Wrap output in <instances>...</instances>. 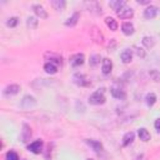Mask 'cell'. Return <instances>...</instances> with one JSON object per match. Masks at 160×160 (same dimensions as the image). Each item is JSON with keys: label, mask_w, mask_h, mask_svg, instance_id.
I'll list each match as a JSON object with an SVG mask.
<instances>
[{"label": "cell", "mask_w": 160, "mask_h": 160, "mask_svg": "<svg viewBox=\"0 0 160 160\" xmlns=\"http://www.w3.org/2000/svg\"><path fill=\"white\" fill-rule=\"evenodd\" d=\"M89 102H90L91 105H101V104H104V102H105V96H104L102 89H101V91L98 90V91L92 92V94L89 96Z\"/></svg>", "instance_id": "6da1fadb"}, {"label": "cell", "mask_w": 160, "mask_h": 160, "mask_svg": "<svg viewBox=\"0 0 160 160\" xmlns=\"http://www.w3.org/2000/svg\"><path fill=\"white\" fill-rule=\"evenodd\" d=\"M90 38L96 44H104V35H102V32L96 26H92L91 28V30H90Z\"/></svg>", "instance_id": "7a4b0ae2"}, {"label": "cell", "mask_w": 160, "mask_h": 160, "mask_svg": "<svg viewBox=\"0 0 160 160\" xmlns=\"http://www.w3.org/2000/svg\"><path fill=\"white\" fill-rule=\"evenodd\" d=\"M72 80L76 85L79 86H90L91 82L90 80H88V78L84 75V74H80V72H76L74 76H72Z\"/></svg>", "instance_id": "3957f363"}, {"label": "cell", "mask_w": 160, "mask_h": 160, "mask_svg": "<svg viewBox=\"0 0 160 160\" xmlns=\"http://www.w3.org/2000/svg\"><path fill=\"white\" fill-rule=\"evenodd\" d=\"M35 105H36V100H35V98L32 95H25L22 98V100L20 101V106L22 109H31Z\"/></svg>", "instance_id": "277c9868"}, {"label": "cell", "mask_w": 160, "mask_h": 160, "mask_svg": "<svg viewBox=\"0 0 160 160\" xmlns=\"http://www.w3.org/2000/svg\"><path fill=\"white\" fill-rule=\"evenodd\" d=\"M116 15L120 18V19H130V18H132L134 16V10L131 9V8H129V6H124V8H121L119 11H116Z\"/></svg>", "instance_id": "5b68a950"}, {"label": "cell", "mask_w": 160, "mask_h": 160, "mask_svg": "<svg viewBox=\"0 0 160 160\" xmlns=\"http://www.w3.org/2000/svg\"><path fill=\"white\" fill-rule=\"evenodd\" d=\"M158 12H159V8L154 6V5H150L144 10V18L145 19H154L158 15Z\"/></svg>", "instance_id": "8992f818"}, {"label": "cell", "mask_w": 160, "mask_h": 160, "mask_svg": "<svg viewBox=\"0 0 160 160\" xmlns=\"http://www.w3.org/2000/svg\"><path fill=\"white\" fill-rule=\"evenodd\" d=\"M28 150L34 152V154H40L42 150V141L41 140H35L31 144L28 145Z\"/></svg>", "instance_id": "52a82bcc"}, {"label": "cell", "mask_w": 160, "mask_h": 160, "mask_svg": "<svg viewBox=\"0 0 160 160\" xmlns=\"http://www.w3.org/2000/svg\"><path fill=\"white\" fill-rule=\"evenodd\" d=\"M84 61H85V56L81 52H78V54H75L70 58V64L72 66H80V65L84 64Z\"/></svg>", "instance_id": "ba28073f"}, {"label": "cell", "mask_w": 160, "mask_h": 160, "mask_svg": "<svg viewBox=\"0 0 160 160\" xmlns=\"http://www.w3.org/2000/svg\"><path fill=\"white\" fill-rule=\"evenodd\" d=\"M85 142H86V144H88L95 152L100 154V152L102 151V144H101L100 141L94 140V139H88V140H85Z\"/></svg>", "instance_id": "9c48e42d"}, {"label": "cell", "mask_w": 160, "mask_h": 160, "mask_svg": "<svg viewBox=\"0 0 160 160\" xmlns=\"http://www.w3.org/2000/svg\"><path fill=\"white\" fill-rule=\"evenodd\" d=\"M19 91H20V86L18 84H11L4 89V95L5 96H12V95H16Z\"/></svg>", "instance_id": "30bf717a"}, {"label": "cell", "mask_w": 160, "mask_h": 160, "mask_svg": "<svg viewBox=\"0 0 160 160\" xmlns=\"http://www.w3.org/2000/svg\"><path fill=\"white\" fill-rule=\"evenodd\" d=\"M110 92H111V95H112L115 99H118V100H125V99H126V92H125L124 90H121V89L111 88V89H110Z\"/></svg>", "instance_id": "8fae6325"}, {"label": "cell", "mask_w": 160, "mask_h": 160, "mask_svg": "<svg viewBox=\"0 0 160 160\" xmlns=\"http://www.w3.org/2000/svg\"><path fill=\"white\" fill-rule=\"evenodd\" d=\"M30 138H31V129H30V126H29V125L24 124V125H22V131H21L20 139H21V141H22V142H26Z\"/></svg>", "instance_id": "7c38bea8"}, {"label": "cell", "mask_w": 160, "mask_h": 160, "mask_svg": "<svg viewBox=\"0 0 160 160\" xmlns=\"http://www.w3.org/2000/svg\"><path fill=\"white\" fill-rule=\"evenodd\" d=\"M121 30H122V32H124L126 36H130V35L134 34L135 28H134V25H132L130 21H126V22H124V24L121 25Z\"/></svg>", "instance_id": "4fadbf2b"}, {"label": "cell", "mask_w": 160, "mask_h": 160, "mask_svg": "<svg viewBox=\"0 0 160 160\" xmlns=\"http://www.w3.org/2000/svg\"><path fill=\"white\" fill-rule=\"evenodd\" d=\"M32 10H34V12H35L40 19H46V18H48V12H46V10H45L41 5H32Z\"/></svg>", "instance_id": "5bb4252c"}, {"label": "cell", "mask_w": 160, "mask_h": 160, "mask_svg": "<svg viewBox=\"0 0 160 160\" xmlns=\"http://www.w3.org/2000/svg\"><path fill=\"white\" fill-rule=\"evenodd\" d=\"M120 58H121V60H122L124 64H129V62L132 60V50L125 49V50L120 54Z\"/></svg>", "instance_id": "9a60e30c"}, {"label": "cell", "mask_w": 160, "mask_h": 160, "mask_svg": "<svg viewBox=\"0 0 160 160\" xmlns=\"http://www.w3.org/2000/svg\"><path fill=\"white\" fill-rule=\"evenodd\" d=\"M102 74H105V75H108V74H110L111 72V69H112V62H111V60L110 59H108V58H105V59H102Z\"/></svg>", "instance_id": "2e32d148"}, {"label": "cell", "mask_w": 160, "mask_h": 160, "mask_svg": "<svg viewBox=\"0 0 160 160\" xmlns=\"http://www.w3.org/2000/svg\"><path fill=\"white\" fill-rule=\"evenodd\" d=\"M109 6H110L112 10L119 11L121 8L125 6V1H124V0H111V1H109Z\"/></svg>", "instance_id": "e0dca14e"}, {"label": "cell", "mask_w": 160, "mask_h": 160, "mask_svg": "<svg viewBox=\"0 0 160 160\" xmlns=\"http://www.w3.org/2000/svg\"><path fill=\"white\" fill-rule=\"evenodd\" d=\"M105 24H106V26L111 30V31H116L118 30V21L114 19V18H110V16H108L106 19H105Z\"/></svg>", "instance_id": "ac0fdd59"}, {"label": "cell", "mask_w": 160, "mask_h": 160, "mask_svg": "<svg viewBox=\"0 0 160 160\" xmlns=\"http://www.w3.org/2000/svg\"><path fill=\"white\" fill-rule=\"evenodd\" d=\"M58 69H59V66L56 65V64H54V62H46L45 65H44V70L48 72V74H56L58 72Z\"/></svg>", "instance_id": "d6986e66"}, {"label": "cell", "mask_w": 160, "mask_h": 160, "mask_svg": "<svg viewBox=\"0 0 160 160\" xmlns=\"http://www.w3.org/2000/svg\"><path fill=\"white\" fill-rule=\"evenodd\" d=\"M79 18H80L79 12H74L72 16H70V18L65 21V25H66V26H75V25L78 24V21H79Z\"/></svg>", "instance_id": "ffe728a7"}, {"label": "cell", "mask_w": 160, "mask_h": 160, "mask_svg": "<svg viewBox=\"0 0 160 160\" xmlns=\"http://www.w3.org/2000/svg\"><path fill=\"white\" fill-rule=\"evenodd\" d=\"M134 138H135V134H134L132 131L126 132V134L124 135V138H122V145H124V146L130 145V144L134 141Z\"/></svg>", "instance_id": "44dd1931"}, {"label": "cell", "mask_w": 160, "mask_h": 160, "mask_svg": "<svg viewBox=\"0 0 160 160\" xmlns=\"http://www.w3.org/2000/svg\"><path fill=\"white\" fill-rule=\"evenodd\" d=\"M138 134H139L140 140H142V141H149L150 140V132L145 128H140L138 130Z\"/></svg>", "instance_id": "7402d4cb"}, {"label": "cell", "mask_w": 160, "mask_h": 160, "mask_svg": "<svg viewBox=\"0 0 160 160\" xmlns=\"http://www.w3.org/2000/svg\"><path fill=\"white\" fill-rule=\"evenodd\" d=\"M51 5L55 10H64L66 6V2H65V0H52Z\"/></svg>", "instance_id": "603a6c76"}, {"label": "cell", "mask_w": 160, "mask_h": 160, "mask_svg": "<svg viewBox=\"0 0 160 160\" xmlns=\"http://www.w3.org/2000/svg\"><path fill=\"white\" fill-rule=\"evenodd\" d=\"M26 25H28V28H30V29H36L38 25H39L38 18H35V16H29L28 20H26Z\"/></svg>", "instance_id": "cb8c5ba5"}, {"label": "cell", "mask_w": 160, "mask_h": 160, "mask_svg": "<svg viewBox=\"0 0 160 160\" xmlns=\"http://www.w3.org/2000/svg\"><path fill=\"white\" fill-rule=\"evenodd\" d=\"M141 41H142V45H144L145 48H148V49H150V48H152V46L155 45V40H154V38H151V36H144Z\"/></svg>", "instance_id": "d4e9b609"}, {"label": "cell", "mask_w": 160, "mask_h": 160, "mask_svg": "<svg viewBox=\"0 0 160 160\" xmlns=\"http://www.w3.org/2000/svg\"><path fill=\"white\" fill-rule=\"evenodd\" d=\"M145 101H146V105L148 106H152L155 102H156V95L154 92H149L146 96H145Z\"/></svg>", "instance_id": "484cf974"}, {"label": "cell", "mask_w": 160, "mask_h": 160, "mask_svg": "<svg viewBox=\"0 0 160 160\" xmlns=\"http://www.w3.org/2000/svg\"><path fill=\"white\" fill-rule=\"evenodd\" d=\"M99 62H100V55L94 54V55L90 56V65H91V66H95V65H98Z\"/></svg>", "instance_id": "4316f807"}, {"label": "cell", "mask_w": 160, "mask_h": 160, "mask_svg": "<svg viewBox=\"0 0 160 160\" xmlns=\"http://www.w3.org/2000/svg\"><path fill=\"white\" fill-rule=\"evenodd\" d=\"M18 22H19V19H18L16 16H12V18H10V19L6 21V25L10 26V28H15V26L18 25Z\"/></svg>", "instance_id": "83f0119b"}, {"label": "cell", "mask_w": 160, "mask_h": 160, "mask_svg": "<svg viewBox=\"0 0 160 160\" xmlns=\"http://www.w3.org/2000/svg\"><path fill=\"white\" fill-rule=\"evenodd\" d=\"M6 160H19V156L14 150H10L6 152Z\"/></svg>", "instance_id": "f1b7e54d"}, {"label": "cell", "mask_w": 160, "mask_h": 160, "mask_svg": "<svg viewBox=\"0 0 160 160\" xmlns=\"http://www.w3.org/2000/svg\"><path fill=\"white\" fill-rule=\"evenodd\" d=\"M134 51H135V54H136L138 56H140V58H144V56H145V51H144L142 49H140L139 46H134Z\"/></svg>", "instance_id": "f546056e"}, {"label": "cell", "mask_w": 160, "mask_h": 160, "mask_svg": "<svg viewBox=\"0 0 160 160\" xmlns=\"http://www.w3.org/2000/svg\"><path fill=\"white\" fill-rule=\"evenodd\" d=\"M150 76H151L155 81H159V80H160V74H159L156 70H151V71H150Z\"/></svg>", "instance_id": "4dcf8cb0"}, {"label": "cell", "mask_w": 160, "mask_h": 160, "mask_svg": "<svg viewBox=\"0 0 160 160\" xmlns=\"http://www.w3.org/2000/svg\"><path fill=\"white\" fill-rule=\"evenodd\" d=\"M136 2L140 4V5H149L150 4V0H136Z\"/></svg>", "instance_id": "1f68e13d"}, {"label": "cell", "mask_w": 160, "mask_h": 160, "mask_svg": "<svg viewBox=\"0 0 160 160\" xmlns=\"http://www.w3.org/2000/svg\"><path fill=\"white\" fill-rule=\"evenodd\" d=\"M154 125H155V129H156V130L160 132V118L155 120V124H154Z\"/></svg>", "instance_id": "d6a6232c"}, {"label": "cell", "mask_w": 160, "mask_h": 160, "mask_svg": "<svg viewBox=\"0 0 160 160\" xmlns=\"http://www.w3.org/2000/svg\"><path fill=\"white\" fill-rule=\"evenodd\" d=\"M110 41H111V44H109V45H108V48H109V50H112V49H114V46H115V40H114V39H111Z\"/></svg>", "instance_id": "836d02e7"}, {"label": "cell", "mask_w": 160, "mask_h": 160, "mask_svg": "<svg viewBox=\"0 0 160 160\" xmlns=\"http://www.w3.org/2000/svg\"><path fill=\"white\" fill-rule=\"evenodd\" d=\"M88 160H92V159H88Z\"/></svg>", "instance_id": "e575fe53"}]
</instances>
